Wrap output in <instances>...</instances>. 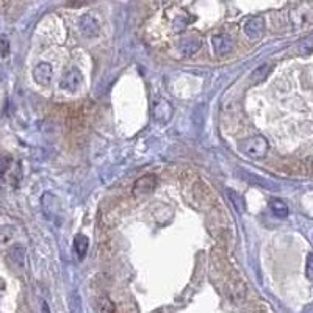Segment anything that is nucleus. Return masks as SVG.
Masks as SVG:
<instances>
[{
  "mask_svg": "<svg viewBox=\"0 0 313 313\" xmlns=\"http://www.w3.org/2000/svg\"><path fill=\"white\" fill-rule=\"evenodd\" d=\"M238 149L249 158H255V160H260L263 157H266L268 154V141L266 138L257 135V136H250V138H246V139H241L238 143Z\"/></svg>",
  "mask_w": 313,
  "mask_h": 313,
  "instance_id": "nucleus-1",
  "label": "nucleus"
},
{
  "mask_svg": "<svg viewBox=\"0 0 313 313\" xmlns=\"http://www.w3.org/2000/svg\"><path fill=\"white\" fill-rule=\"evenodd\" d=\"M155 188H157V177L154 174H146L135 182L132 193L136 197L138 196H148L155 190Z\"/></svg>",
  "mask_w": 313,
  "mask_h": 313,
  "instance_id": "nucleus-2",
  "label": "nucleus"
},
{
  "mask_svg": "<svg viewBox=\"0 0 313 313\" xmlns=\"http://www.w3.org/2000/svg\"><path fill=\"white\" fill-rule=\"evenodd\" d=\"M212 49H213V53L216 56H225L232 52L234 49V41L232 38L225 35V33H219V35H215L212 38Z\"/></svg>",
  "mask_w": 313,
  "mask_h": 313,
  "instance_id": "nucleus-3",
  "label": "nucleus"
},
{
  "mask_svg": "<svg viewBox=\"0 0 313 313\" xmlns=\"http://www.w3.org/2000/svg\"><path fill=\"white\" fill-rule=\"evenodd\" d=\"M265 22L262 17H252L244 24V33L249 39H259L263 35Z\"/></svg>",
  "mask_w": 313,
  "mask_h": 313,
  "instance_id": "nucleus-4",
  "label": "nucleus"
},
{
  "mask_svg": "<svg viewBox=\"0 0 313 313\" xmlns=\"http://www.w3.org/2000/svg\"><path fill=\"white\" fill-rule=\"evenodd\" d=\"M52 74L53 71L49 63H39L33 71V78L36 83H39V85H49L52 80Z\"/></svg>",
  "mask_w": 313,
  "mask_h": 313,
  "instance_id": "nucleus-5",
  "label": "nucleus"
},
{
  "mask_svg": "<svg viewBox=\"0 0 313 313\" xmlns=\"http://www.w3.org/2000/svg\"><path fill=\"white\" fill-rule=\"evenodd\" d=\"M81 74L77 69H71L69 72L65 74V77L61 78V88H65L68 91H75L78 90V87L81 85Z\"/></svg>",
  "mask_w": 313,
  "mask_h": 313,
  "instance_id": "nucleus-6",
  "label": "nucleus"
},
{
  "mask_svg": "<svg viewBox=\"0 0 313 313\" xmlns=\"http://www.w3.org/2000/svg\"><path fill=\"white\" fill-rule=\"evenodd\" d=\"M80 29L85 36H96L99 33V20L93 14H85L80 20Z\"/></svg>",
  "mask_w": 313,
  "mask_h": 313,
  "instance_id": "nucleus-7",
  "label": "nucleus"
},
{
  "mask_svg": "<svg viewBox=\"0 0 313 313\" xmlns=\"http://www.w3.org/2000/svg\"><path fill=\"white\" fill-rule=\"evenodd\" d=\"M154 116L157 121L160 122H168L173 116V107L169 102L166 100H160L157 105L154 107Z\"/></svg>",
  "mask_w": 313,
  "mask_h": 313,
  "instance_id": "nucleus-8",
  "label": "nucleus"
},
{
  "mask_svg": "<svg viewBox=\"0 0 313 313\" xmlns=\"http://www.w3.org/2000/svg\"><path fill=\"white\" fill-rule=\"evenodd\" d=\"M88 246H90V241H88V237L83 235V234H78L74 240V249L78 255V259H85L87 255V250H88Z\"/></svg>",
  "mask_w": 313,
  "mask_h": 313,
  "instance_id": "nucleus-9",
  "label": "nucleus"
},
{
  "mask_svg": "<svg viewBox=\"0 0 313 313\" xmlns=\"http://www.w3.org/2000/svg\"><path fill=\"white\" fill-rule=\"evenodd\" d=\"M269 208H271V212H273L279 218L288 216V205L283 201H280V199H273V201H271L269 202Z\"/></svg>",
  "mask_w": 313,
  "mask_h": 313,
  "instance_id": "nucleus-10",
  "label": "nucleus"
},
{
  "mask_svg": "<svg viewBox=\"0 0 313 313\" xmlns=\"http://www.w3.org/2000/svg\"><path fill=\"white\" fill-rule=\"evenodd\" d=\"M97 311L99 313H115V304L108 296H100L97 301Z\"/></svg>",
  "mask_w": 313,
  "mask_h": 313,
  "instance_id": "nucleus-11",
  "label": "nucleus"
},
{
  "mask_svg": "<svg viewBox=\"0 0 313 313\" xmlns=\"http://www.w3.org/2000/svg\"><path fill=\"white\" fill-rule=\"evenodd\" d=\"M269 69H271L269 65H260V66L252 72V75H250V80H252L254 83H262V81L268 77V74L271 72Z\"/></svg>",
  "mask_w": 313,
  "mask_h": 313,
  "instance_id": "nucleus-12",
  "label": "nucleus"
},
{
  "mask_svg": "<svg viewBox=\"0 0 313 313\" xmlns=\"http://www.w3.org/2000/svg\"><path fill=\"white\" fill-rule=\"evenodd\" d=\"M10 257L13 259L14 263H17L19 266H22V265L25 263V250H24V247L14 246V247L10 250Z\"/></svg>",
  "mask_w": 313,
  "mask_h": 313,
  "instance_id": "nucleus-13",
  "label": "nucleus"
},
{
  "mask_svg": "<svg viewBox=\"0 0 313 313\" xmlns=\"http://www.w3.org/2000/svg\"><path fill=\"white\" fill-rule=\"evenodd\" d=\"M14 229L11 225H0V243H7L13 238Z\"/></svg>",
  "mask_w": 313,
  "mask_h": 313,
  "instance_id": "nucleus-14",
  "label": "nucleus"
},
{
  "mask_svg": "<svg viewBox=\"0 0 313 313\" xmlns=\"http://www.w3.org/2000/svg\"><path fill=\"white\" fill-rule=\"evenodd\" d=\"M10 164H11V157L10 155H5V154L0 155V176L8 171Z\"/></svg>",
  "mask_w": 313,
  "mask_h": 313,
  "instance_id": "nucleus-15",
  "label": "nucleus"
},
{
  "mask_svg": "<svg viewBox=\"0 0 313 313\" xmlns=\"http://www.w3.org/2000/svg\"><path fill=\"white\" fill-rule=\"evenodd\" d=\"M10 52V43L7 38H0V55L2 56H7Z\"/></svg>",
  "mask_w": 313,
  "mask_h": 313,
  "instance_id": "nucleus-16",
  "label": "nucleus"
},
{
  "mask_svg": "<svg viewBox=\"0 0 313 313\" xmlns=\"http://www.w3.org/2000/svg\"><path fill=\"white\" fill-rule=\"evenodd\" d=\"M227 193L231 194L229 197L234 201V204H235V207H237V210H241V208H243V202H241V199H240V194H237V193L232 191V190H227Z\"/></svg>",
  "mask_w": 313,
  "mask_h": 313,
  "instance_id": "nucleus-17",
  "label": "nucleus"
},
{
  "mask_svg": "<svg viewBox=\"0 0 313 313\" xmlns=\"http://www.w3.org/2000/svg\"><path fill=\"white\" fill-rule=\"evenodd\" d=\"M311 262H313V257H311V254H308V257H307V269H305V274H307L308 280H311Z\"/></svg>",
  "mask_w": 313,
  "mask_h": 313,
  "instance_id": "nucleus-18",
  "label": "nucleus"
},
{
  "mask_svg": "<svg viewBox=\"0 0 313 313\" xmlns=\"http://www.w3.org/2000/svg\"><path fill=\"white\" fill-rule=\"evenodd\" d=\"M43 311H44V313H50V311H49V307H47L46 302H43Z\"/></svg>",
  "mask_w": 313,
  "mask_h": 313,
  "instance_id": "nucleus-19",
  "label": "nucleus"
}]
</instances>
